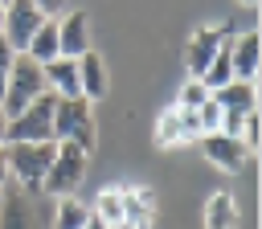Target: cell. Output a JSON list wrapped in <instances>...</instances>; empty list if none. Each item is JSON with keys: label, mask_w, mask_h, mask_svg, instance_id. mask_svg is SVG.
Returning a JSON list of instances; mask_svg holds the SVG:
<instances>
[{"label": "cell", "mask_w": 262, "mask_h": 229, "mask_svg": "<svg viewBox=\"0 0 262 229\" xmlns=\"http://www.w3.org/2000/svg\"><path fill=\"white\" fill-rule=\"evenodd\" d=\"M94 106L86 98H57L53 102V143H74L86 155L94 151Z\"/></svg>", "instance_id": "obj_1"}, {"label": "cell", "mask_w": 262, "mask_h": 229, "mask_svg": "<svg viewBox=\"0 0 262 229\" xmlns=\"http://www.w3.org/2000/svg\"><path fill=\"white\" fill-rule=\"evenodd\" d=\"M41 94H45V70H41L33 57L16 53V61H12V70H8V86H4L0 110L12 119V114H20L25 106H33Z\"/></svg>", "instance_id": "obj_2"}, {"label": "cell", "mask_w": 262, "mask_h": 229, "mask_svg": "<svg viewBox=\"0 0 262 229\" xmlns=\"http://www.w3.org/2000/svg\"><path fill=\"white\" fill-rule=\"evenodd\" d=\"M53 94L45 90L33 106H25L20 114L8 119L4 127V147L8 143H53Z\"/></svg>", "instance_id": "obj_3"}, {"label": "cell", "mask_w": 262, "mask_h": 229, "mask_svg": "<svg viewBox=\"0 0 262 229\" xmlns=\"http://www.w3.org/2000/svg\"><path fill=\"white\" fill-rule=\"evenodd\" d=\"M53 151L57 143H8L4 155H8V176H16L20 192H41V180L53 164Z\"/></svg>", "instance_id": "obj_4"}, {"label": "cell", "mask_w": 262, "mask_h": 229, "mask_svg": "<svg viewBox=\"0 0 262 229\" xmlns=\"http://www.w3.org/2000/svg\"><path fill=\"white\" fill-rule=\"evenodd\" d=\"M86 164H90V155H86L82 147L57 143L53 164H49V172H45V180H41V192H49V196H74V188H78L82 176H86Z\"/></svg>", "instance_id": "obj_5"}, {"label": "cell", "mask_w": 262, "mask_h": 229, "mask_svg": "<svg viewBox=\"0 0 262 229\" xmlns=\"http://www.w3.org/2000/svg\"><path fill=\"white\" fill-rule=\"evenodd\" d=\"M229 41H233V29H229V25H201V29L188 37V45H184L188 78H196V82H201V74L209 70V61H213Z\"/></svg>", "instance_id": "obj_6"}, {"label": "cell", "mask_w": 262, "mask_h": 229, "mask_svg": "<svg viewBox=\"0 0 262 229\" xmlns=\"http://www.w3.org/2000/svg\"><path fill=\"white\" fill-rule=\"evenodd\" d=\"M45 20H49V16H41V8H37L33 0H8V4H4L0 37L8 41V49H12V53H25V49H29V41H33V33H37Z\"/></svg>", "instance_id": "obj_7"}, {"label": "cell", "mask_w": 262, "mask_h": 229, "mask_svg": "<svg viewBox=\"0 0 262 229\" xmlns=\"http://www.w3.org/2000/svg\"><path fill=\"white\" fill-rule=\"evenodd\" d=\"M196 139H201L196 110H184V106L160 110L156 131H151V143H156V147H184V143H196Z\"/></svg>", "instance_id": "obj_8"}, {"label": "cell", "mask_w": 262, "mask_h": 229, "mask_svg": "<svg viewBox=\"0 0 262 229\" xmlns=\"http://www.w3.org/2000/svg\"><path fill=\"white\" fill-rule=\"evenodd\" d=\"M90 49H94V45H90V16H86L82 8L66 12V16L57 20V57L78 61V57L90 53Z\"/></svg>", "instance_id": "obj_9"}, {"label": "cell", "mask_w": 262, "mask_h": 229, "mask_svg": "<svg viewBox=\"0 0 262 229\" xmlns=\"http://www.w3.org/2000/svg\"><path fill=\"white\" fill-rule=\"evenodd\" d=\"M123 200V229H151L156 225V192L151 188H119Z\"/></svg>", "instance_id": "obj_10"}, {"label": "cell", "mask_w": 262, "mask_h": 229, "mask_svg": "<svg viewBox=\"0 0 262 229\" xmlns=\"http://www.w3.org/2000/svg\"><path fill=\"white\" fill-rule=\"evenodd\" d=\"M201 151L209 155V164L213 168H221V172H242V164H246V147L237 143V139H229V135H221V131H213V135H201Z\"/></svg>", "instance_id": "obj_11"}, {"label": "cell", "mask_w": 262, "mask_h": 229, "mask_svg": "<svg viewBox=\"0 0 262 229\" xmlns=\"http://www.w3.org/2000/svg\"><path fill=\"white\" fill-rule=\"evenodd\" d=\"M78 90H82V98L90 106L106 98V65H102L98 49H90V53L78 57Z\"/></svg>", "instance_id": "obj_12"}, {"label": "cell", "mask_w": 262, "mask_h": 229, "mask_svg": "<svg viewBox=\"0 0 262 229\" xmlns=\"http://www.w3.org/2000/svg\"><path fill=\"white\" fill-rule=\"evenodd\" d=\"M213 102L221 106V114H250L258 110V82H225L221 90H213Z\"/></svg>", "instance_id": "obj_13"}, {"label": "cell", "mask_w": 262, "mask_h": 229, "mask_svg": "<svg viewBox=\"0 0 262 229\" xmlns=\"http://www.w3.org/2000/svg\"><path fill=\"white\" fill-rule=\"evenodd\" d=\"M229 61H233V78L237 82H258V33L254 29H246V33L233 37Z\"/></svg>", "instance_id": "obj_14"}, {"label": "cell", "mask_w": 262, "mask_h": 229, "mask_svg": "<svg viewBox=\"0 0 262 229\" xmlns=\"http://www.w3.org/2000/svg\"><path fill=\"white\" fill-rule=\"evenodd\" d=\"M41 70H45V90H49L53 98H82V90H78V61L53 57V61L41 65Z\"/></svg>", "instance_id": "obj_15"}, {"label": "cell", "mask_w": 262, "mask_h": 229, "mask_svg": "<svg viewBox=\"0 0 262 229\" xmlns=\"http://www.w3.org/2000/svg\"><path fill=\"white\" fill-rule=\"evenodd\" d=\"M0 229H37L33 225V204L20 188H8L0 196Z\"/></svg>", "instance_id": "obj_16"}, {"label": "cell", "mask_w": 262, "mask_h": 229, "mask_svg": "<svg viewBox=\"0 0 262 229\" xmlns=\"http://www.w3.org/2000/svg\"><path fill=\"white\" fill-rule=\"evenodd\" d=\"M237 225V200L229 192H213L205 200V229H233Z\"/></svg>", "instance_id": "obj_17"}, {"label": "cell", "mask_w": 262, "mask_h": 229, "mask_svg": "<svg viewBox=\"0 0 262 229\" xmlns=\"http://www.w3.org/2000/svg\"><path fill=\"white\" fill-rule=\"evenodd\" d=\"M25 57H33L37 65H49V61L57 57V20H45V25L33 33V41H29Z\"/></svg>", "instance_id": "obj_18"}, {"label": "cell", "mask_w": 262, "mask_h": 229, "mask_svg": "<svg viewBox=\"0 0 262 229\" xmlns=\"http://www.w3.org/2000/svg\"><path fill=\"white\" fill-rule=\"evenodd\" d=\"M90 221V204L78 200V196H57V209H53V229H82Z\"/></svg>", "instance_id": "obj_19"}, {"label": "cell", "mask_w": 262, "mask_h": 229, "mask_svg": "<svg viewBox=\"0 0 262 229\" xmlns=\"http://www.w3.org/2000/svg\"><path fill=\"white\" fill-rule=\"evenodd\" d=\"M90 213H94L102 225H111V229H123V200H119V188H102Z\"/></svg>", "instance_id": "obj_20"}, {"label": "cell", "mask_w": 262, "mask_h": 229, "mask_svg": "<svg viewBox=\"0 0 262 229\" xmlns=\"http://www.w3.org/2000/svg\"><path fill=\"white\" fill-rule=\"evenodd\" d=\"M258 139H262V119H258V110H250V114L242 119V131H237V143L246 147V155H254V151H258Z\"/></svg>", "instance_id": "obj_21"}, {"label": "cell", "mask_w": 262, "mask_h": 229, "mask_svg": "<svg viewBox=\"0 0 262 229\" xmlns=\"http://www.w3.org/2000/svg\"><path fill=\"white\" fill-rule=\"evenodd\" d=\"M196 127H201V135H213V131H221V106L213 102V94L196 106Z\"/></svg>", "instance_id": "obj_22"}, {"label": "cell", "mask_w": 262, "mask_h": 229, "mask_svg": "<svg viewBox=\"0 0 262 229\" xmlns=\"http://www.w3.org/2000/svg\"><path fill=\"white\" fill-rule=\"evenodd\" d=\"M205 98H209V90H205L196 78H188V82L180 86V94H176V106H184V110H196Z\"/></svg>", "instance_id": "obj_23"}, {"label": "cell", "mask_w": 262, "mask_h": 229, "mask_svg": "<svg viewBox=\"0 0 262 229\" xmlns=\"http://www.w3.org/2000/svg\"><path fill=\"white\" fill-rule=\"evenodd\" d=\"M12 61H16V53H12L8 41L0 37V98H4V86H8V70H12Z\"/></svg>", "instance_id": "obj_24"}, {"label": "cell", "mask_w": 262, "mask_h": 229, "mask_svg": "<svg viewBox=\"0 0 262 229\" xmlns=\"http://www.w3.org/2000/svg\"><path fill=\"white\" fill-rule=\"evenodd\" d=\"M37 8H41V16H49L53 20V12H61V0H33Z\"/></svg>", "instance_id": "obj_25"}, {"label": "cell", "mask_w": 262, "mask_h": 229, "mask_svg": "<svg viewBox=\"0 0 262 229\" xmlns=\"http://www.w3.org/2000/svg\"><path fill=\"white\" fill-rule=\"evenodd\" d=\"M4 180H8V155H4V147H0V188H4Z\"/></svg>", "instance_id": "obj_26"}, {"label": "cell", "mask_w": 262, "mask_h": 229, "mask_svg": "<svg viewBox=\"0 0 262 229\" xmlns=\"http://www.w3.org/2000/svg\"><path fill=\"white\" fill-rule=\"evenodd\" d=\"M82 229H111V225H102V221H98V217H94V213H90V221H86V225H82Z\"/></svg>", "instance_id": "obj_27"}, {"label": "cell", "mask_w": 262, "mask_h": 229, "mask_svg": "<svg viewBox=\"0 0 262 229\" xmlns=\"http://www.w3.org/2000/svg\"><path fill=\"white\" fill-rule=\"evenodd\" d=\"M4 127H8V114L0 110V147H4Z\"/></svg>", "instance_id": "obj_28"}, {"label": "cell", "mask_w": 262, "mask_h": 229, "mask_svg": "<svg viewBox=\"0 0 262 229\" xmlns=\"http://www.w3.org/2000/svg\"><path fill=\"white\" fill-rule=\"evenodd\" d=\"M242 4H246V8H254V4H258V0H242Z\"/></svg>", "instance_id": "obj_29"}, {"label": "cell", "mask_w": 262, "mask_h": 229, "mask_svg": "<svg viewBox=\"0 0 262 229\" xmlns=\"http://www.w3.org/2000/svg\"><path fill=\"white\" fill-rule=\"evenodd\" d=\"M0 25H4V4H0Z\"/></svg>", "instance_id": "obj_30"}, {"label": "cell", "mask_w": 262, "mask_h": 229, "mask_svg": "<svg viewBox=\"0 0 262 229\" xmlns=\"http://www.w3.org/2000/svg\"><path fill=\"white\" fill-rule=\"evenodd\" d=\"M0 196H4V188H0Z\"/></svg>", "instance_id": "obj_31"}, {"label": "cell", "mask_w": 262, "mask_h": 229, "mask_svg": "<svg viewBox=\"0 0 262 229\" xmlns=\"http://www.w3.org/2000/svg\"><path fill=\"white\" fill-rule=\"evenodd\" d=\"M0 4H8V0H0Z\"/></svg>", "instance_id": "obj_32"}]
</instances>
